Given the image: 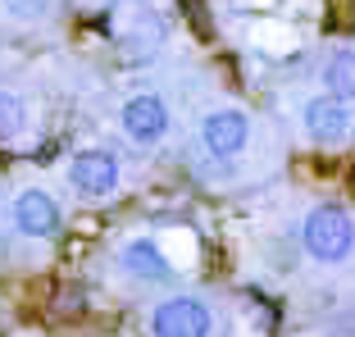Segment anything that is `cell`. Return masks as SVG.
<instances>
[{"mask_svg":"<svg viewBox=\"0 0 355 337\" xmlns=\"http://www.w3.org/2000/svg\"><path fill=\"white\" fill-rule=\"evenodd\" d=\"M301 246H305V255H310L314 264L351 260V251H355V219L342 210V205L324 200V205H314V210L301 219Z\"/></svg>","mask_w":355,"mask_h":337,"instance_id":"6da1fadb","label":"cell"},{"mask_svg":"<svg viewBox=\"0 0 355 337\" xmlns=\"http://www.w3.org/2000/svg\"><path fill=\"white\" fill-rule=\"evenodd\" d=\"M119 182H123V159L110 146H83L69 159V187L83 200H105L114 196Z\"/></svg>","mask_w":355,"mask_h":337,"instance_id":"7a4b0ae2","label":"cell"},{"mask_svg":"<svg viewBox=\"0 0 355 337\" xmlns=\"http://www.w3.org/2000/svg\"><path fill=\"white\" fill-rule=\"evenodd\" d=\"M214 333V310L205 296L173 292L150 310V337H209Z\"/></svg>","mask_w":355,"mask_h":337,"instance_id":"3957f363","label":"cell"},{"mask_svg":"<svg viewBox=\"0 0 355 337\" xmlns=\"http://www.w3.org/2000/svg\"><path fill=\"white\" fill-rule=\"evenodd\" d=\"M168 128H173V114H168L164 96H155V92H137L119 105V132L141 150L159 146L168 137Z\"/></svg>","mask_w":355,"mask_h":337,"instance_id":"277c9868","label":"cell"},{"mask_svg":"<svg viewBox=\"0 0 355 337\" xmlns=\"http://www.w3.org/2000/svg\"><path fill=\"white\" fill-rule=\"evenodd\" d=\"M301 123H305V137H310L314 146H346V141L355 137L351 101H342V96H333V92L310 96L305 110H301Z\"/></svg>","mask_w":355,"mask_h":337,"instance_id":"5b68a950","label":"cell"},{"mask_svg":"<svg viewBox=\"0 0 355 337\" xmlns=\"http://www.w3.org/2000/svg\"><path fill=\"white\" fill-rule=\"evenodd\" d=\"M200 146L214 159H237L251 146V114L237 105H219L200 119Z\"/></svg>","mask_w":355,"mask_h":337,"instance_id":"8992f818","label":"cell"},{"mask_svg":"<svg viewBox=\"0 0 355 337\" xmlns=\"http://www.w3.org/2000/svg\"><path fill=\"white\" fill-rule=\"evenodd\" d=\"M14 228H19L23 237H37V242L55 237V232L64 228L60 200H55L46 187H23L19 196H14Z\"/></svg>","mask_w":355,"mask_h":337,"instance_id":"52a82bcc","label":"cell"},{"mask_svg":"<svg viewBox=\"0 0 355 337\" xmlns=\"http://www.w3.org/2000/svg\"><path fill=\"white\" fill-rule=\"evenodd\" d=\"M119 264H123L132 278H141V283H168V278H173V264H168L164 246H159L155 237H132V242L119 251Z\"/></svg>","mask_w":355,"mask_h":337,"instance_id":"ba28073f","label":"cell"},{"mask_svg":"<svg viewBox=\"0 0 355 337\" xmlns=\"http://www.w3.org/2000/svg\"><path fill=\"white\" fill-rule=\"evenodd\" d=\"M324 92L342 96V101H351L355 105V51L351 46H342V51L328 55L324 64Z\"/></svg>","mask_w":355,"mask_h":337,"instance_id":"9c48e42d","label":"cell"},{"mask_svg":"<svg viewBox=\"0 0 355 337\" xmlns=\"http://www.w3.org/2000/svg\"><path fill=\"white\" fill-rule=\"evenodd\" d=\"M23 128H28V101L0 87V141H14Z\"/></svg>","mask_w":355,"mask_h":337,"instance_id":"30bf717a","label":"cell"},{"mask_svg":"<svg viewBox=\"0 0 355 337\" xmlns=\"http://www.w3.org/2000/svg\"><path fill=\"white\" fill-rule=\"evenodd\" d=\"M0 14L10 23H46L55 14V0H0Z\"/></svg>","mask_w":355,"mask_h":337,"instance_id":"8fae6325","label":"cell"},{"mask_svg":"<svg viewBox=\"0 0 355 337\" xmlns=\"http://www.w3.org/2000/svg\"><path fill=\"white\" fill-rule=\"evenodd\" d=\"M83 5H110V0H83Z\"/></svg>","mask_w":355,"mask_h":337,"instance_id":"7c38bea8","label":"cell"}]
</instances>
